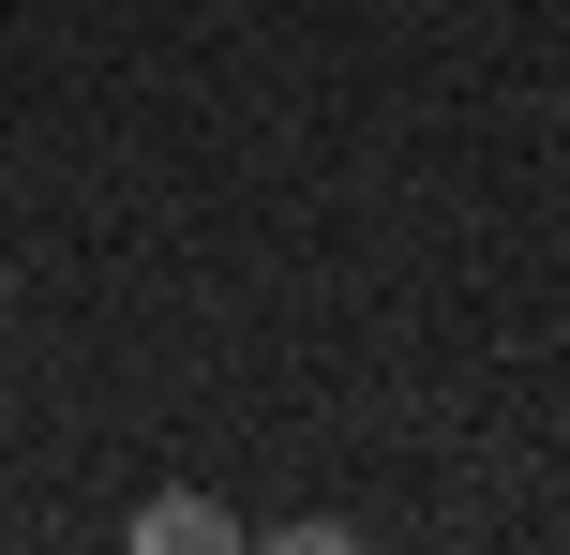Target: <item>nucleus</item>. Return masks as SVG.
<instances>
[{
	"instance_id": "f257e3e1",
	"label": "nucleus",
	"mask_w": 570,
	"mask_h": 555,
	"mask_svg": "<svg viewBox=\"0 0 570 555\" xmlns=\"http://www.w3.org/2000/svg\"><path fill=\"white\" fill-rule=\"evenodd\" d=\"M120 541H136V555H240V511H210V496H150Z\"/></svg>"
},
{
	"instance_id": "f03ea898",
	"label": "nucleus",
	"mask_w": 570,
	"mask_h": 555,
	"mask_svg": "<svg viewBox=\"0 0 570 555\" xmlns=\"http://www.w3.org/2000/svg\"><path fill=\"white\" fill-rule=\"evenodd\" d=\"M0 300H16V270H0Z\"/></svg>"
}]
</instances>
